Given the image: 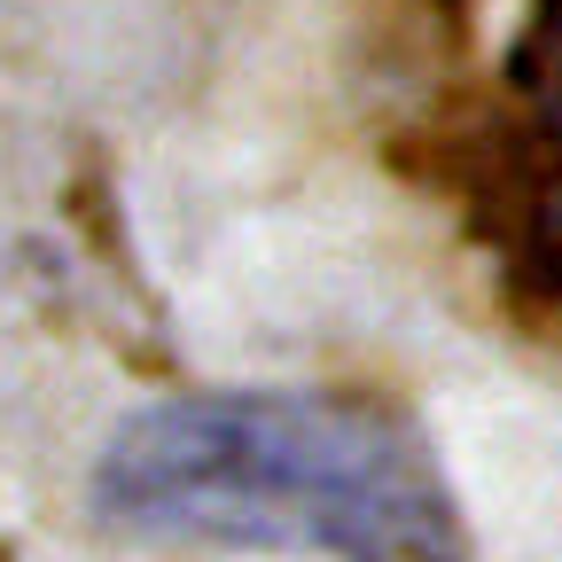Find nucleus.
<instances>
[{
  "label": "nucleus",
  "mask_w": 562,
  "mask_h": 562,
  "mask_svg": "<svg viewBox=\"0 0 562 562\" xmlns=\"http://www.w3.org/2000/svg\"><path fill=\"white\" fill-rule=\"evenodd\" d=\"M94 508L140 539L469 562V524L422 430L336 391H180L140 406L94 461Z\"/></svg>",
  "instance_id": "f257e3e1"
},
{
  "label": "nucleus",
  "mask_w": 562,
  "mask_h": 562,
  "mask_svg": "<svg viewBox=\"0 0 562 562\" xmlns=\"http://www.w3.org/2000/svg\"><path fill=\"white\" fill-rule=\"evenodd\" d=\"M508 94L547 157V188L531 203V243L547 258H562V0H531L516 55H508Z\"/></svg>",
  "instance_id": "f03ea898"
}]
</instances>
